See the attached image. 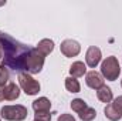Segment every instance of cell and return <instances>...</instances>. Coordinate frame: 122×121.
Returning a JSON list of instances; mask_svg holds the SVG:
<instances>
[{
  "label": "cell",
  "instance_id": "16",
  "mask_svg": "<svg viewBox=\"0 0 122 121\" xmlns=\"http://www.w3.org/2000/svg\"><path fill=\"white\" fill-rule=\"evenodd\" d=\"M70 105H71V110H72V111H75L77 114H80L82 110H85V108L88 107V105H87V103H85L82 98H74V100L71 101V104H70Z\"/></svg>",
  "mask_w": 122,
  "mask_h": 121
},
{
  "label": "cell",
  "instance_id": "13",
  "mask_svg": "<svg viewBox=\"0 0 122 121\" xmlns=\"http://www.w3.org/2000/svg\"><path fill=\"white\" fill-rule=\"evenodd\" d=\"M70 74L71 77L74 78H78V77H82L84 74H87V66L82 63V61H74L70 67Z\"/></svg>",
  "mask_w": 122,
  "mask_h": 121
},
{
  "label": "cell",
  "instance_id": "14",
  "mask_svg": "<svg viewBox=\"0 0 122 121\" xmlns=\"http://www.w3.org/2000/svg\"><path fill=\"white\" fill-rule=\"evenodd\" d=\"M65 88L70 93H80L81 91V86H80V81L74 77H67L65 78Z\"/></svg>",
  "mask_w": 122,
  "mask_h": 121
},
{
  "label": "cell",
  "instance_id": "11",
  "mask_svg": "<svg viewBox=\"0 0 122 121\" xmlns=\"http://www.w3.org/2000/svg\"><path fill=\"white\" fill-rule=\"evenodd\" d=\"M36 49L38 50V53H41L46 57L50 53H53V50H54V41L50 40V38H43V40L38 41V44H37Z\"/></svg>",
  "mask_w": 122,
  "mask_h": 121
},
{
  "label": "cell",
  "instance_id": "17",
  "mask_svg": "<svg viewBox=\"0 0 122 121\" xmlns=\"http://www.w3.org/2000/svg\"><path fill=\"white\" fill-rule=\"evenodd\" d=\"M9 78H10V73L9 68L6 66H0V86H6L9 84Z\"/></svg>",
  "mask_w": 122,
  "mask_h": 121
},
{
  "label": "cell",
  "instance_id": "5",
  "mask_svg": "<svg viewBox=\"0 0 122 121\" xmlns=\"http://www.w3.org/2000/svg\"><path fill=\"white\" fill-rule=\"evenodd\" d=\"M105 117L109 121H118L122 118V95H118L112 103L107 104L104 108Z\"/></svg>",
  "mask_w": 122,
  "mask_h": 121
},
{
  "label": "cell",
  "instance_id": "20",
  "mask_svg": "<svg viewBox=\"0 0 122 121\" xmlns=\"http://www.w3.org/2000/svg\"><path fill=\"white\" fill-rule=\"evenodd\" d=\"M4 88H6V86H0V103L6 100V93H4Z\"/></svg>",
  "mask_w": 122,
  "mask_h": 121
},
{
  "label": "cell",
  "instance_id": "22",
  "mask_svg": "<svg viewBox=\"0 0 122 121\" xmlns=\"http://www.w3.org/2000/svg\"><path fill=\"white\" fill-rule=\"evenodd\" d=\"M33 121H38V120H33Z\"/></svg>",
  "mask_w": 122,
  "mask_h": 121
},
{
  "label": "cell",
  "instance_id": "4",
  "mask_svg": "<svg viewBox=\"0 0 122 121\" xmlns=\"http://www.w3.org/2000/svg\"><path fill=\"white\" fill-rule=\"evenodd\" d=\"M19 84L20 88L24 91L27 95H36L40 93V83L31 77L29 73H19Z\"/></svg>",
  "mask_w": 122,
  "mask_h": 121
},
{
  "label": "cell",
  "instance_id": "2",
  "mask_svg": "<svg viewBox=\"0 0 122 121\" xmlns=\"http://www.w3.org/2000/svg\"><path fill=\"white\" fill-rule=\"evenodd\" d=\"M121 74V66L115 56H109L101 63V76L108 81L118 80Z\"/></svg>",
  "mask_w": 122,
  "mask_h": 121
},
{
  "label": "cell",
  "instance_id": "23",
  "mask_svg": "<svg viewBox=\"0 0 122 121\" xmlns=\"http://www.w3.org/2000/svg\"><path fill=\"white\" fill-rule=\"evenodd\" d=\"M121 86H122V80H121Z\"/></svg>",
  "mask_w": 122,
  "mask_h": 121
},
{
  "label": "cell",
  "instance_id": "6",
  "mask_svg": "<svg viewBox=\"0 0 122 121\" xmlns=\"http://www.w3.org/2000/svg\"><path fill=\"white\" fill-rule=\"evenodd\" d=\"M60 50L65 57H75V56L80 54L81 46H80L78 41H75V40H72V38H67V40H64V41L61 43Z\"/></svg>",
  "mask_w": 122,
  "mask_h": 121
},
{
  "label": "cell",
  "instance_id": "18",
  "mask_svg": "<svg viewBox=\"0 0 122 121\" xmlns=\"http://www.w3.org/2000/svg\"><path fill=\"white\" fill-rule=\"evenodd\" d=\"M34 120L38 121H51V113H36Z\"/></svg>",
  "mask_w": 122,
  "mask_h": 121
},
{
  "label": "cell",
  "instance_id": "3",
  "mask_svg": "<svg viewBox=\"0 0 122 121\" xmlns=\"http://www.w3.org/2000/svg\"><path fill=\"white\" fill-rule=\"evenodd\" d=\"M27 108L21 104H16V105H4L0 110V116L1 118L7 121H23L27 118Z\"/></svg>",
  "mask_w": 122,
  "mask_h": 121
},
{
  "label": "cell",
  "instance_id": "19",
  "mask_svg": "<svg viewBox=\"0 0 122 121\" xmlns=\"http://www.w3.org/2000/svg\"><path fill=\"white\" fill-rule=\"evenodd\" d=\"M57 121H75V118L71 114H61L60 117L57 118Z\"/></svg>",
  "mask_w": 122,
  "mask_h": 121
},
{
  "label": "cell",
  "instance_id": "8",
  "mask_svg": "<svg viewBox=\"0 0 122 121\" xmlns=\"http://www.w3.org/2000/svg\"><path fill=\"white\" fill-rule=\"evenodd\" d=\"M85 83L87 86L92 88V90H98L104 86V77L101 76V73L95 71V70H91L85 74Z\"/></svg>",
  "mask_w": 122,
  "mask_h": 121
},
{
  "label": "cell",
  "instance_id": "9",
  "mask_svg": "<svg viewBox=\"0 0 122 121\" xmlns=\"http://www.w3.org/2000/svg\"><path fill=\"white\" fill-rule=\"evenodd\" d=\"M31 105H33L34 113H50V108H51V103L47 97H40L34 100Z\"/></svg>",
  "mask_w": 122,
  "mask_h": 121
},
{
  "label": "cell",
  "instance_id": "1",
  "mask_svg": "<svg viewBox=\"0 0 122 121\" xmlns=\"http://www.w3.org/2000/svg\"><path fill=\"white\" fill-rule=\"evenodd\" d=\"M0 41L3 47V66L11 68L17 73L38 74L44 67V56L38 53L36 47L23 44L9 36L7 33L0 31Z\"/></svg>",
  "mask_w": 122,
  "mask_h": 121
},
{
  "label": "cell",
  "instance_id": "15",
  "mask_svg": "<svg viewBox=\"0 0 122 121\" xmlns=\"http://www.w3.org/2000/svg\"><path fill=\"white\" fill-rule=\"evenodd\" d=\"M78 117L82 121H92L97 117V111H95V108H92V107H87L85 110H82V111L78 114Z\"/></svg>",
  "mask_w": 122,
  "mask_h": 121
},
{
  "label": "cell",
  "instance_id": "21",
  "mask_svg": "<svg viewBox=\"0 0 122 121\" xmlns=\"http://www.w3.org/2000/svg\"><path fill=\"white\" fill-rule=\"evenodd\" d=\"M3 59V47H1V41H0V60Z\"/></svg>",
  "mask_w": 122,
  "mask_h": 121
},
{
  "label": "cell",
  "instance_id": "10",
  "mask_svg": "<svg viewBox=\"0 0 122 121\" xmlns=\"http://www.w3.org/2000/svg\"><path fill=\"white\" fill-rule=\"evenodd\" d=\"M97 97H98V100H99L101 103H105V104H109V103H112V100H114L112 90H111L108 86H105V84H104L101 88L97 90Z\"/></svg>",
  "mask_w": 122,
  "mask_h": 121
},
{
  "label": "cell",
  "instance_id": "24",
  "mask_svg": "<svg viewBox=\"0 0 122 121\" xmlns=\"http://www.w3.org/2000/svg\"><path fill=\"white\" fill-rule=\"evenodd\" d=\"M0 121H1V120H0Z\"/></svg>",
  "mask_w": 122,
  "mask_h": 121
},
{
  "label": "cell",
  "instance_id": "7",
  "mask_svg": "<svg viewBox=\"0 0 122 121\" xmlns=\"http://www.w3.org/2000/svg\"><path fill=\"white\" fill-rule=\"evenodd\" d=\"M101 59H102V53H101V50L97 46L88 47V50L85 53V63H87V66L90 68H95L99 64Z\"/></svg>",
  "mask_w": 122,
  "mask_h": 121
},
{
  "label": "cell",
  "instance_id": "12",
  "mask_svg": "<svg viewBox=\"0 0 122 121\" xmlns=\"http://www.w3.org/2000/svg\"><path fill=\"white\" fill-rule=\"evenodd\" d=\"M4 93H6V100L7 101H14L20 97V87L16 83H9V84H6Z\"/></svg>",
  "mask_w": 122,
  "mask_h": 121
}]
</instances>
